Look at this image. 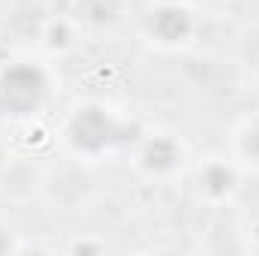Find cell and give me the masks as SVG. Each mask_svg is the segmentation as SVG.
<instances>
[{
	"instance_id": "cell-1",
	"label": "cell",
	"mask_w": 259,
	"mask_h": 256,
	"mask_svg": "<svg viewBox=\"0 0 259 256\" xmlns=\"http://www.w3.org/2000/svg\"><path fill=\"white\" fill-rule=\"evenodd\" d=\"M235 154L241 163L259 169V118H247L235 130Z\"/></svg>"
}]
</instances>
